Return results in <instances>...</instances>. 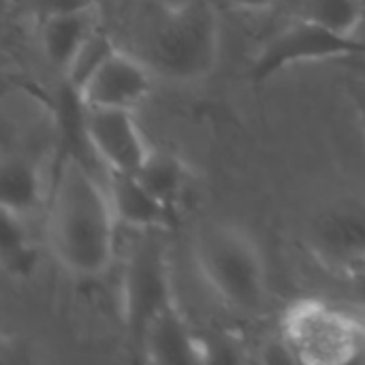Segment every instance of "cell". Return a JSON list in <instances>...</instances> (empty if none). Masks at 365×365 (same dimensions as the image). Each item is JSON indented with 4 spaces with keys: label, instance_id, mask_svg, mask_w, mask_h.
<instances>
[{
    "label": "cell",
    "instance_id": "5bb4252c",
    "mask_svg": "<svg viewBox=\"0 0 365 365\" xmlns=\"http://www.w3.org/2000/svg\"><path fill=\"white\" fill-rule=\"evenodd\" d=\"M135 178L171 212L184 197L188 186V167L173 152L152 148L143 165L137 169Z\"/></svg>",
    "mask_w": 365,
    "mask_h": 365
},
{
    "label": "cell",
    "instance_id": "52a82bcc",
    "mask_svg": "<svg viewBox=\"0 0 365 365\" xmlns=\"http://www.w3.org/2000/svg\"><path fill=\"white\" fill-rule=\"evenodd\" d=\"M83 135L107 173H137L154 145H150L133 109L81 107Z\"/></svg>",
    "mask_w": 365,
    "mask_h": 365
},
{
    "label": "cell",
    "instance_id": "30bf717a",
    "mask_svg": "<svg viewBox=\"0 0 365 365\" xmlns=\"http://www.w3.org/2000/svg\"><path fill=\"white\" fill-rule=\"evenodd\" d=\"M98 28H101L98 6L41 17L38 21L41 53L53 71L66 75L75 56L81 51V47Z\"/></svg>",
    "mask_w": 365,
    "mask_h": 365
},
{
    "label": "cell",
    "instance_id": "7c38bea8",
    "mask_svg": "<svg viewBox=\"0 0 365 365\" xmlns=\"http://www.w3.org/2000/svg\"><path fill=\"white\" fill-rule=\"evenodd\" d=\"M312 246L340 265L365 255V205L338 203L323 212L312 225Z\"/></svg>",
    "mask_w": 365,
    "mask_h": 365
},
{
    "label": "cell",
    "instance_id": "7a4b0ae2",
    "mask_svg": "<svg viewBox=\"0 0 365 365\" xmlns=\"http://www.w3.org/2000/svg\"><path fill=\"white\" fill-rule=\"evenodd\" d=\"M192 259L205 287L235 314L263 319L272 280L259 242L231 220H203L192 233Z\"/></svg>",
    "mask_w": 365,
    "mask_h": 365
},
{
    "label": "cell",
    "instance_id": "4fadbf2b",
    "mask_svg": "<svg viewBox=\"0 0 365 365\" xmlns=\"http://www.w3.org/2000/svg\"><path fill=\"white\" fill-rule=\"evenodd\" d=\"M107 190L118 222L133 231H165L173 222L171 210L165 207L135 173H107Z\"/></svg>",
    "mask_w": 365,
    "mask_h": 365
},
{
    "label": "cell",
    "instance_id": "d6986e66",
    "mask_svg": "<svg viewBox=\"0 0 365 365\" xmlns=\"http://www.w3.org/2000/svg\"><path fill=\"white\" fill-rule=\"evenodd\" d=\"M32 4L41 17H47V15H56V13H73V11L94 9V6H98V0H32Z\"/></svg>",
    "mask_w": 365,
    "mask_h": 365
},
{
    "label": "cell",
    "instance_id": "9c48e42d",
    "mask_svg": "<svg viewBox=\"0 0 365 365\" xmlns=\"http://www.w3.org/2000/svg\"><path fill=\"white\" fill-rule=\"evenodd\" d=\"M137 344L150 364H199L205 359L207 346L190 329L178 302L163 306L141 329Z\"/></svg>",
    "mask_w": 365,
    "mask_h": 365
},
{
    "label": "cell",
    "instance_id": "3957f363",
    "mask_svg": "<svg viewBox=\"0 0 365 365\" xmlns=\"http://www.w3.org/2000/svg\"><path fill=\"white\" fill-rule=\"evenodd\" d=\"M220 49L222 30L216 6L207 0H184L154 15L143 32L139 56L158 79L197 83L216 71Z\"/></svg>",
    "mask_w": 365,
    "mask_h": 365
},
{
    "label": "cell",
    "instance_id": "2e32d148",
    "mask_svg": "<svg viewBox=\"0 0 365 365\" xmlns=\"http://www.w3.org/2000/svg\"><path fill=\"white\" fill-rule=\"evenodd\" d=\"M26 218H19L2 210V233H0V252L6 274L15 280H28L38 263V250L32 244Z\"/></svg>",
    "mask_w": 365,
    "mask_h": 365
},
{
    "label": "cell",
    "instance_id": "9a60e30c",
    "mask_svg": "<svg viewBox=\"0 0 365 365\" xmlns=\"http://www.w3.org/2000/svg\"><path fill=\"white\" fill-rule=\"evenodd\" d=\"M293 17L359 38L365 21V0H297Z\"/></svg>",
    "mask_w": 365,
    "mask_h": 365
},
{
    "label": "cell",
    "instance_id": "ac0fdd59",
    "mask_svg": "<svg viewBox=\"0 0 365 365\" xmlns=\"http://www.w3.org/2000/svg\"><path fill=\"white\" fill-rule=\"evenodd\" d=\"M340 269H342L344 289H346L351 302L365 310V255L346 261L344 265H340Z\"/></svg>",
    "mask_w": 365,
    "mask_h": 365
},
{
    "label": "cell",
    "instance_id": "7402d4cb",
    "mask_svg": "<svg viewBox=\"0 0 365 365\" xmlns=\"http://www.w3.org/2000/svg\"><path fill=\"white\" fill-rule=\"evenodd\" d=\"M353 364H365V319L357 317V329H355V359Z\"/></svg>",
    "mask_w": 365,
    "mask_h": 365
},
{
    "label": "cell",
    "instance_id": "6da1fadb",
    "mask_svg": "<svg viewBox=\"0 0 365 365\" xmlns=\"http://www.w3.org/2000/svg\"><path fill=\"white\" fill-rule=\"evenodd\" d=\"M118 216L107 186L77 156H66L53 178L45 235L53 261L71 276H105L115 259Z\"/></svg>",
    "mask_w": 365,
    "mask_h": 365
},
{
    "label": "cell",
    "instance_id": "e0dca14e",
    "mask_svg": "<svg viewBox=\"0 0 365 365\" xmlns=\"http://www.w3.org/2000/svg\"><path fill=\"white\" fill-rule=\"evenodd\" d=\"M115 49H118V45L113 43V38H111L103 28H98V30L88 38V43L81 47V51L75 56L71 68H68L66 75H64V79H66L71 92H77V90H79L96 71H98V66H101Z\"/></svg>",
    "mask_w": 365,
    "mask_h": 365
},
{
    "label": "cell",
    "instance_id": "ffe728a7",
    "mask_svg": "<svg viewBox=\"0 0 365 365\" xmlns=\"http://www.w3.org/2000/svg\"><path fill=\"white\" fill-rule=\"evenodd\" d=\"M346 94H349V101L357 113L361 128L365 130V81H351L346 86Z\"/></svg>",
    "mask_w": 365,
    "mask_h": 365
},
{
    "label": "cell",
    "instance_id": "603a6c76",
    "mask_svg": "<svg viewBox=\"0 0 365 365\" xmlns=\"http://www.w3.org/2000/svg\"><path fill=\"white\" fill-rule=\"evenodd\" d=\"M359 38H361V41H365V21H364V28H361V32H359Z\"/></svg>",
    "mask_w": 365,
    "mask_h": 365
},
{
    "label": "cell",
    "instance_id": "8fae6325",
    "mask_svg": "<svg viewBox=\"0 0 365 365\" xmlns=\"http://www.w3.org/2000/svg\"><path fill=\"white\" fill-rule=\"evenodd\" d=\"M47 182L41 163L26 152H4L0 163V207L30 220L47 207Z\"/></svg>",
    "mask_w": 365,
    "mask_h": 365
},
{
    "label": "cell",
    "instance_id": "5b68a950",
    "mask_svg": "<svg viewBox=\"0 0 365 365\" xmlns=\"http://www.w3.org/2000/svg\"><path fill=\"white\" fill-rule=\"evenodd\" d=\"M346 58H365V41L291 15V21L274 32L255 53L250 77L259 83L289 66Z\"/></svg>",
    "mask_w": 365,
    "mask_h": 365
},
{
    "label": "cell",
    "instance_id": "277c9868",
    "mask_svg": "<svg viewBox=\"0 0 365 365\" xmlns=\"http://www.w3.org/2000/svg\"><path fill=\"white\" fill-rule=\"evenodd\" d=\"M357 317L319 297L293 302L282 317V344L291 359L308 365H342L355 359Z\"/></svg>",
    "mask_w": 365,
    "mask_h": 365
},
{
    "label": "cell",
    "instance_id": "ba28073f",
    "mask_svg": "<svg viewBox=\"0 0 365 365\" xmlns=\"http://www.w3.org/2000/svg\"><path fill=\"white\" fill-rule=\"evenodd\" d=\"M158 77L139 53L115 49L98 71L73 92L79 107H109V109H137L154 88Z\"/></svg>",
    "mask_w": 365,
    "mask_h": 365
},
{
    "label": "cell",
    "instance_id": "44dd1931",
    "mask_svg": "<svg viewBox=\"0 0 365 365\" xmlns=\"http://www.w3.org/2000/svg\"><path fill=\"white\" fill-rule=\"evenodd\" d=\"M229 9L242 11V13H261L272 9L278 0H222Z\"/></svg>",
    "mask_w": 365,
    "mask_h": 365
},
{
    "label": "cell",
    "instance_id": "8992f818",
    "mask_svg": "<svg viewBox=\"0 0 365 365\" xmlns=\"http://www.w3.org/2000/svg\"><path fill=\"white\" fill-rule=\"evenodd\" d=\"M160 231H139L122 274V310L135 340L145 323L175 299L169 261L158 237Z\"/></svg>",
    "mask_w": 365,
    "mask_h": 365
}]
</instances>
